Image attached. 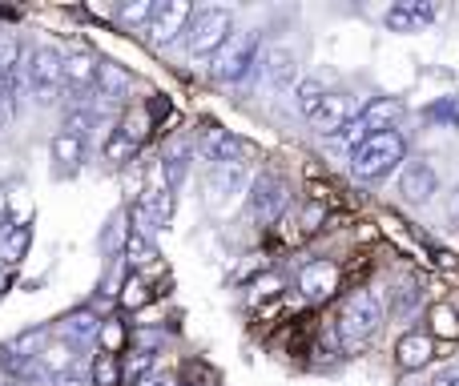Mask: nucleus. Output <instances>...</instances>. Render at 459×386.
I'll return each instance as SVG.
<instances>
[{
    "label": "nucleus",
    "instance_id": "f257e3e1",
    "mask_svg": "<svg viewBox=\"0 0 459 386\" xmlns=\"http://www.w3.org/2000/svg\"><path fill=\"white\" fill-rule=\"evenodd\" d=\"M383 322H387V306H383V298L375 290H359L339 314L342 355H359V350H367L375 334L383 330Z\"/></svg>",
    "mask_w": 459,
    "mask_h": 386
},
{
    "label": "nucleus",
    "instance_id": "f03ea898",
    "mask_svg": "<svg viewBox=\"0 0 459 386\" xmlns=\"http://www.w3.org/2000/svg\"><path fill=\"white\" fill-rule=\"evenodd\" d=\"M407 166V142L399 129H387V133H371L355 153H351V174L359 182H383L391 169Z\"/></svg>",
    "mask_w": 459,
    "mask_h": 386
},
{
    "label": "nucleus",
    "instance_id": "7ed1b4c3",
    "mask_svg": "<svg viewBox=\"0 0 459 386\" xmlns=\"http://www.w3.org/2000/svg\"><path fill=\"white\" fill-rule=\"evenodd\" d=\"M234 37V13L230 8H218V4H206V8H194V21L186 29V53L194 61H210V56L222 53V45Z\"/></svg>",
    "mask_w": 459,
    "mask_h": 386
},
{
    "label": "nucleus",
    "instance_id": "20e7f679",
    "mask_svg": "<svg viewBox=\"0 0 459 386\" xmlns=\"http://www.w3.org/2000/svg\"><path fill=\"white\" fill-rule=\"evenodd\" d=\"M24 85H29L32 101L53 105L56 93L65 89V53L56 45H37L24 56Z\"/></svg>",
    "mask_w": 459,
    "mask_h": 386
},
{
    "label": "nucleus",
    "instance_id": "39448f33",
    "mask_svg": "<svg viewBox=\"0 0 459 386\" xmlns=\"http://www.w3.org/2000/svg\"><path fill=\"white\" fill-rule=\"evenodd\" d=\"M262 56V37H258V29H246V32H234V37L222 45V53L214 56V81H222V85H238V81H246L250 77V69L254 64H262L258 61Z\"/></svg>",
    "mask_w": 459,
    "mask_h": 386
},
{
    "label": "nucleus",
    "instance_id": "423d86ee",
    "mask_svg": "<svg viewBox=\"0 0 459 386\" xmlns=\"http://www.w3.org/2000/svg\"><path fill=\"white\" fill-rule=\"evenodd\" d=\"M286 205H290V185H286L282 174L254 177V185H250V218L258 221V226H270V221H278Z\"/></svg>",
    "mask_w": 459,
    "mask_h": 386
},
{
    "label": "nucleus",
    "instance_id": "0eeeda50",
    "mask_svg": "<svg viewBox=\"0 0 459 386\" xmlns=\"http://www.w3.org/2000/svg\"><path fill=\"white\" fill-rule=\"evenodd\" d=\"M190 21H194L190 0H166V4L153 8V21L145 24V40H150L153 48H166V45H174L178 37H186Z\"/></svg>",
    "mask_w": 459,
    "mask_h": 386
},
{
    "label": "nucleus",
    "instance_id": "6e6552de",
    "mask_svg": "<svg viewBox=\"0 0 459 386\" xmlns=\"http://www.w3.org/2000/svg\"><path fill=\"white\" fill-rule=\"evenodd\" d=\"M45 347H48V326H24L21 334H13V339L0 347V366L13 374H29Z\"/></svg>",
    "mask_w": 459,
    "mask_h": 386
},
{
    "label": "nucleus",
    "instance_id": "1a4fd4ad",
    "mask_svg": "<svg viewBox=\"0 0 459 386\" xmlns=\"http://www.w3.org/2000/svg\"><path fill=\"white\" fill-rule=\"evenodd\" d=\"M262 81H266L270 93H294L302 81L299 56H294L290 45H270L262 53Z\"/></svg>",
    "mask_w": 459,
    "mask_h": 386
},
{
    "label": "nucleus",
    "instance_id": "9d476101",
    "mask_svg": "<svg viewBox=\"0 0 459 386\" xmlns=\"http://www.w3.org/2000/svg\"><path fill=\"white\" fill-rule=\"evenodd\" d=\"M436 190H439V174L431 169V161H407L399 169V193H403V202L423 205L436 197Z\"/></svg>",
    "mask_w": 459,
    "mask_h": 386
},
{
    "label": "nucleus",
    "instance_id": "9b49d317",
    "mask_svg": "<svg viewBox=\"0 0 459 386\" xmlns=\"http://www.w3.org/2000/svg\"><path fill=\"white\" fill-rule=\"evenodd\" d=\"M339 290V266L334 262H307V266L299 270V294L307 302H323L331 298V294Z\"/></svg>",
    "mask_w": 459,
    "mask_h": 386
},
{
    "label": "nucleus",
    "instance_id": "f8f14e48",
    "mask_svg": "<svg viewBox=\"0 0 459 386\" xmlns=\"http://www.w3.org/2000/svg\"><path fill=\"white\" fill-rule=\"evenodd\" d=\"M431 358H436V339H431L428 330H407V334H399V342H395V366H399L403 374L423 371Z\"/></svg>",
    "mask_w": 459,
    "mask_h": 386
},
{
    "label": "nucleus",
    "instance_id": "ddd939ff",
    "mask_svg": "<svg viewBox=\"0 0 459 386\" xmlns=\"http://www.w3.org/2000/svg\"><path fill=\"white\" fill-rule=\"evenodd\" d=\"M246 185V166L242 161H226V166H210V177H206V202L222 205L230 193H238Z\"/></svg>",
    "mask_w": 459,
    "mask_h": 386
},
{
    "label": "nucleus",
    "instance_id": "4468645a",
    "mask_svg": "<svg viewBox=\"0 0 459 386\" xmlns=\"http://www.w3.org/2000/svg\"><path fill=\"white\" fill-rule=\"evenodd\" d=\"M97 77H101V61H97L93 53H85V48L65 53V85L69 89L89 93V89H97Z\"/></svg>",
    "mask_w": 459,
    "mask_h": 386
},
{
    "label": "nucleus",
    "instance_id": "2eb2a0df",
    "mask_svg": "<svg viewBox=\"0 0 459 386\" xmlns=\"http://www.w3.org/2000/svg\"><path fill=\"white\" fill-rule=\"evenodd\" d=\"M355 117H359V113H355V105H351V97L331 93V97L323 101V109H318L315 117H310V125H315L323 137H334L342 125H351Z\"/></svg>",
    "mask_w": 459,
    "mask_h": 386
},
{
    "label": "nucleus",
    "instance_id": "dca6fc26",
    "mask_svg": "<svg viewBox=\"0 0 459 386\" xmlns=\"http://www.w3.org/2000/svg\"><path fill=\"white\" fill-rule=\"evenodd\" d=\"M73 366H77V342L73 339H53L37 358V371L48 374L53 382L65 379V374H73Z\"/></svg>",
    "mask_w": 459,
    "mask_h": 386
},
{
    "label": "nucleus",
    "instance_id": "f3484780",
    "mask_svg": "<svg viewBox=\"0 0 459 386\" xmlns=\"http://www.w3.org/2000/svg\"><path fill=\"white\" fill-rule=\"evenodd\" d=\"M48 153H53V174L65 177V174H77L81 161H85V137L77 133H56L53 145H48Z\"/></svg>",
    "mask_w": 459,
    "mask_h": 386
},
{
    "label": "nucleus",
    "instance_id": "a211bd4d",
    "mask_svg": "<svg viewBox=\"0 0 459 386\" xmlns=\"http://www.w3.org/2000/svg\"><path fill=\"white\" fill-rule=\"evenodd\" d=\"M399 113H403L399 97H375V101H367L363 109H359V121H363L371 133H387V129H395Z\"/></svg>",
    "mask_w": 459,
    "mask_h": 386
},
{
    "label": "nucleus",
    "instance_id": "6ab92c4d",
    "mask_svg": "<svg viewBox=\"0 0 459 386\" xmlns=\"http://www.w3.org/2000/svg\"><path fill=\"white\" fill-rule=\"evenodd\" d=\"M234 150H238V137L230 129H206L198 142V158L210 161V166H226L234 161Z\"/></svg>",
    "mask_w": 459,
    "mask_h": 386
},
{
    "label": "nucleus",
    "instance_id": "aec40b11",
    "mask_svg": "<svg viewBox=\"0 0 459 386\" xmlns=\"http://www.w3.org/2000/svg\"><path fill=\"white\" fill-rule=\"evenodd\" d=\"M29 245H32V226L29 221H13V226L0 234V258H4L8 266H16V262H24Z\"/></svg>",
    "mask_w": 459,
    "mask_h": 386
},
{
    "label": "nucleus",
    "instance_id": "412c9836",
    "mask_svg": "<svg viewBox=\"0 0 459 386\" xmlns=\"http://www.w3.org/2000/svg\"><path fill=\"white\" fill-rule=\"evenodd\" d=\"M428 21H436V8L431 4H395L387 13V29H395V32H411V29H420V24H428Z\"/></svg>",
    "mask_w": 459,
    "mask_h": 386
},
{
    "label": "nucleus",
    "instance_id": "4be33fe9",
    "mask_svg": "<svg viewBox=\"0 0 459 386\" xmlns=\"http://www.w3.org/2000/svg\"><path fill=\"white\" fill-rule=\"evenodd\" d=\"M97 89H101V101H121V97L134 89V77H129L121 64L101 61V77H97Z\"/></svg>",
    "mask_w": 459,
    "mask_h": 386
},
{
    "label": "nucleus",
    "instance_id": "5701e85b",
    "mask_svg": "<svg viewBox=\"0 0 459 386\" xmlns=\"http://www.w3.org/2000/svg\"><path fill=\"white\" fill-rule=\"evenodd\" d=\"M326 97H331V93H326V85L318 77H302L299 89H294V105H299L302 117H315V113L323 109Z\"/></svg>",
    "mask_w": 459,
    "mask_h": 386
},
{
    "label": "nucleus",
    "instance_id": "b1692460",
    "mask_svg": "<svg viewBox=\"0 0 459 386\" xmlns=\"http://www.w3.org/2000/svg\"><path fill=\"white\" fill-rule=\"evenodd\" d=\"M101 318L93 314V310H73L69 318H65V339H73V342H89V339H97V334H101Z\"/></svg>",
    "mask_w": 459,
    "mask_h": 386
},
{
    "label": "nucleus",
    "instance_id": "393cba45",
    "mask_svg": "<svg viewBox=\"0 0 459 386\" xmlns=\"http://www.w3.org/2000/svg\"><path fill=\"white\" fill-rule=\"evenodd\" d=\"M428 334L431 339H459V310L447 306V302H436L428 310Z\"/></svg>",
    "mask_w": 459,
    "mask_h": 386
},
{
    "label": "nucleus",
    "instance_id": "a878e982",
    "mask_svg": "<svg viewBox=\"0 0 459 386\" xmlns=\"http://www.w3.org/2000/svg\"><path fill=\"white\" fill-rule=\"evenodd\" d=\"M126 262L134 270L153 266V262H158V245H153L150 237H142V234H134V229H129V234H126Z\"/></svg>",
    "mask_w": 459,
    "mask_h": 386
},
{
    "label": "nucleus",
    "instance_id": "bb28decb",
    "mask_svg": "<svg viewBox=\"0 0 459 386\" xmlns=\"http://www.w3.org/2000/svg\"><path fill=\"white\" fill-rule=\"evenodd\" d=\"M142 205L153 213V221L166 229V221L174 218V190H169V185H158V190H150L142 197Z\"/></svg>",
    "mask_w": 459,
    "mask_h": 386
},
{
    "label": "nucleus",
    "instance_id": "cd10ccee",
    "mask_svg": "<svg viewBox=\"0 0 459 386\" xmlns=\"http://www.w3.org/2000/svg\"><path fill=\"white\" fill-rule=\"evenodd\" d=\"M367 137H371V129H367L363 121L355 117V121H351V125H342V129H339V133H334V137H326V142H331V145H334V150H339V153H347V158H351V153H355L359 145L367 142Z\"/></svg>",
    "mask_w": 459,
    "mask_h": 386
},
{
    "label": "nucleus",
    "instance_id": "c85d7f7f",
    "mask_svg": "<svg viewBox=\"0 0 459 386\" xmlns=\"http://www.w3.org/2000/svg\"><path fill=\"white\" fill-rule=\"evenodd\" d=\"M153 8H158V4H150V0H134V4H121V8H117V24H121V29H142V32H145V24L153 21Z\"/></svg>",
    "mask_w": 459,
    "mask_h": 386
},
{
    "label": "nucleus",
    "instance_id": "c756f323",
    "mask_svg": "<svg viewBox=\"0 0 459 386\" xmlns=\"http://www.w3.org/2000/svg\"><path fill=\"white\" fill-rule=\"evenodd\" d=\"M24 64V53H21V40L13 32H0V81H8L16 69Z\"/></svg>",
    "mask_w": 459,
    "mask_h": 386
},
{
    "label": "nucleus",
    "instance_id": "7c9ffc66",
    "mask_svg": "<svg viewBox=\"0 0 459 386\" xmlns=\"http://www.w3.org/2000/svg\"><path fill=\"white\" fill-rule=\"evenodd\" d=\"M126 382V366L117 363V355H105L93 363V386H121Z\"/></svg>",
    "mask_w": 459,
    "mask_h": 386
},
{
    "label": "nucleus",
    "instance_id": "2f4dec72",
    "mask_svg": "<svg viewBox=\"0 0 459 386\" xmlns=\"http://www.w3.org/2000/svg\"><path fill=\"white\" fill-rule=\"evenodd\" d=\"M121 306L126 310H142L145 302H150V286H145V278H137V274H129L126 278V286H121Z\"/></svg>",
    "mask_w": 459,
    "mask_h": 386
},
{
    "label": "nucleus",
    "instance_id": "473e14b6",
    "mask_svg": "<svg viewBox=\"0 0 459 386\" xmlns=\"http://www.w3.org/2000/svg\"><path fill=\"white\" fill-rule=\"evenodd\" d=\"M137 158V142H129L126 133H113L109 142H105V161L109 166H126V161Z\"/></svg>",
    "mask_w": 459,
    "mask_h": 386
},
{
    "label": "nucleus",
    "instance_id": "72a5a7b5",
    "mask_svg": "<svg viewBox=\"0 0 459 386\" xmlns=\"http://www.w3.org/2000/svg\"><path fill=\"white\" fill-rule=\"evenodd\" d=\"M150 371H153V355H150V350H137V355L126 363V379H134V386L142 379H150Z\"/></svg>",
    "mask_w": 459,
    "mask_h": 386
},
{
    "label": "nucleus",
    "instance_id": "f704fd0d",
    "mask_svg": "<svg viewBox=\"0 0 459 386\" xmlns=\"http://www.w3.org/2000/svg\"><path fill=\"white\" fill-rule=\"evenodd\" d=\"M101 342H105V355H117V350L126 347V330H121V322H105L101 326Z\"/></svg>",
    "mask_w": 459,
    "mask_h": 386
},
{
    "label": "nucleus",
    "instance_id": "c9c22d12",
    "mask_svg": "<svg viewBox=\"0 0 459 386\" xmlns=\"http://www.w3.org/2000/svg\"><path fill=\"white\" fill-rule=\"evenodd\" d=\"M431 386H459V363H452V366H444V371L431 379Z\"/></svg>",
    "mask_w": 459,
    "mask_h": 386
},
{
    "label": "nucleus",
    "instance_id": "e433bc0d",
    "mask_svg": "<svg viewBox=\"0 0 459 386\" xmlns=\"http://www.w3.org/2000/svg\"><path fill=\"white\" fill-rule=\"evenodd\" d=\"M318 221H323V210H318V205H310V210H307V218H302V229H307V234H315V229H318Z\"/></svg>",
    "mask_w": 459,
    "mask_h": 386
},
{
    "label": "nucleus",
    "instance_id": "4c0bfd02",
    "mask_svg": "<svg viewBox=\"0 0 459 386\" xmlns=\"http://www.w3.org/2000/svg\"><path fill=\"white\" fill-rule=\"evenodd\" d=\"M137 386H178V382L169 379V374H150V379H142Z\"/></svg>",
    "mask_w": 459,
    "mask_h": 386
},
{
    "label": "nucleus",
    "instance_id": "58836bf2",
    "mask_svg": "<svg viewBox=\"0 0 459 386\" xmlns=\"http://www.w3.org/2000/svg\"><path fill=\"white\" fill-rule=\"evenodd\" d=\"M8 226H13V221H8V193L0 190V234H4Z\"/></svg>",
    "mask_w": 459,
    "mask_h": 386
},
{
    "label": "nucleus",
    "instance_id": "ea45409f",
    "mask_svg": "<svg viewBox=\"0 0 459 386\" xmlns=\"http://www.w3.org/2000/svg\"><path fill=\"white\" fill-rule=\"evenodd\" d=\"M56 386H93V379H81V374H65V379H56Z\"/></svg>",
    "mask_w": 459,
    "mask_h": 386
},
{
    "label": "nucleus",
    "instance_id": "a19ab883",
    "mask_svg": "<svg viewBox=\"0 0 459 386\" xmlns=\"http://www.w3.org/2000/svg\"><path fill=\"white\" fill-rule=\"evenodd\" d=\"M274 290H278V278H266V282H258V294H262V298H270Z\"/></svg>",
    "mask_w": 459,
    "mask_h": 386
},
{
    "label": "nucleus",
    "instance_id": "79ce46f5",
    "mask_svg": "<svg viewBox=\"0 0 459 386\" xmlns=\"http://www.w3.org/2000/svg\"><path fill=\"white\" fill-rule=\"evenodd\" d=\"M4 290H8V274L0 270V298H4Z\"/></svg>",
    "mask_w": 459,
    "mask_h": 386
},
{
    "label": "nucleus",
    "instance_id": "37998d69",
    "mask_svg": "<svg viewBox=\"0 0 459 386\" xmlns=\"http://www.w3.org/2000/svg\"><path fill=\"white\" fill-rule=\"evenodd\" d=\"M452 218L459 221V190H455V202H452Z\"/></svg>",
    "mask_w": 459,
    "mask_h": 386
},
{
    "label": "nucleus",
    "instance_id": "c03bdc74",
    "mask_svg": "<svg viewBox=\"0 0 459 386\" xmlns=\"http://www.w3.org/2000/svg\"><path fill=\"white\" fill-rule=\"evenodd\" d=\"M0 97H4V81H0Z\"/></svg>",
    "mask_w": 459,
    "mask_h": 386
},
{
    "label": "nucleus",
    "instance_id": "a18cd8bd",
    "mask_svg": "<svg viewBox=\"0 0 459 386\" xmlns=\"http://www.w3.org/2000/svg\"><path fill=\"white\" fill-rule=\"evenodd\" d=\"M0 386H8V382H4V379H0Z\"/></svg>",
    "mask_w": 459,
    "mask_h": 386
}]
</instances>
